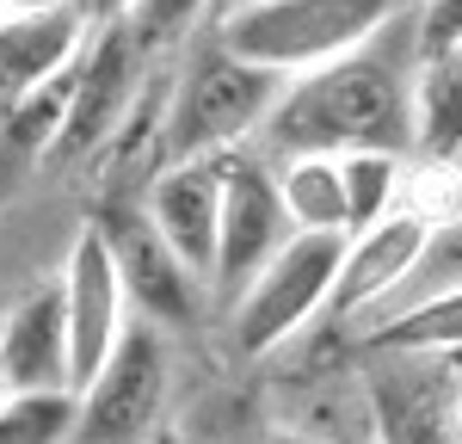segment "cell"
<instances>
[{
    "instance_id": "cell-1",
    "label": "cell",
    "mask_w": 462,
    "mask_h": 444,
    "mask_svg": "<svg viewBox=\"0 0 462 444\" xmlns=\"http://www.w3.org/2000/svg\"><path fill=\"white\" fill-rule=\"evenodd\" d=\"M394 25H383L352 56L290 80L265 124L278 161L284 154H407L413 148L420 43H413V19L401 43H394Z\"/></svg>"
},
{
    "instance_id": "cell-2",
    "label": "cell",
    "mask_w": 462,
    "mask_h": 444,
    "mask_svg": "<svg viewBox=\"0 0 462 444\" xmlns=\"http://www.w3.org/2000/svg\"><path fill=\"white\" fill-rule=\"evenodd\" d=\"M284 74L259 69L247 56H235L222 37H210L179 87L167 93V124H161V167L173 161H216L228 148H241L253 130L272 124V111L284 99Z\"/></svg>"
},
{
    "instance_id": "cell-16",
    "label": "cell",
    "mask_w": 462,
    "mask_h": 444,
    "mask_svg": "<svg viewBox=\"0 0 462 444\" xmlns=\"http://www.w3.org/2000/svg\"><path fill=\"white\" fill-rule=\"evenodd\" d=\"M413 148H420V161H457L462 154V50H444V56L420 62Z\"/></svg>"
},
{
    "instance_id": "cell-22",
    "label": "cell",
    "mask_w": 462,
    "mask_h": 444,
    "mask_svg": "<svg viewBox=\"0 0 462 444\" xmlns=\"http://www.w3.org/2000/svg\"><path fill=\"white\" fill-rule=\"evenodd\" d=\"M80 0H0V19H37V13H62Z\"/></svg>"
},
{
    "instance_id": "cell-7",
    "label": "cell",
    "mask_w": 462,
    "mask_h": 444,
    "mask_svg": "<svg viewBox=\"0 0 462 444\" xmlns=\"http://www.w3.org/2000/svg\"><path fill=\"white\" fill-rule=\"evenodd\" d=\"M290 235H296V222L278 198V173L265 161H253L247 148H228L222 154V241H216L210 284L235 302L290 247Z\"/></svg>"
},
{
    "instance_id": "cell-5",
    "label": "cell",
    "mask_w": 462,
    "mask_h": 444,
    "mask_svg": "<svg viewBox=\"0 0 462 444\" xmlns=\"http://www.w3.org/2000/svg\"><path fill=\"white\" fill-rule=\"evenodd\" d=\"M148 50L136 25L130 19H106V25H93L87 37V50H80V62L69 74V117H62V143L50 161H80V154H99L106 143H117V130L136 117L148 93Z\"/></svg>"
},
{
    "instance_id": "cell-6",
    "label": "cell",
    "mask_w": 462,
    "mask_h": 444,
    "mask_svg": "<svg viewBox=\"0 0 462 444\" xmlns=\"http://www.w3.org/2000/svg\"><path fill=\"white\" fill-rule=\"evenodd\" d=\"M167 407V346L154 321H130L124 346L74 395V444H148Z\"/></svg>"
},
{
    "instance_id": "cell-19",
    "label": "cell",
    "mask_w": 462,
    "mask_h": 444,
    "mask_svg": "<svg viewBox=\"0 0 462 444\" xmlns=\"http://www.w3.org/2000/svg\"><path fill=\"white\" fill-rule=\"evenodd\" d=\"M0 444H74V395H6Z\"/></svg>"
},
{
    "instance_id": "cell-21",
    "label": "cell",
    "mask_w": 462,
    "mask_h": 444,
    "mask_svg": "<svg viewBox=\"0 0 462 444\" xmlns=\"http://www.w3.org/2000/svg\"><path fill=\"white\" fill-rule=\"evenodd\" d=\"M413 43H420V62L462 50V0H413Z\"/></svg>"
},
{
    "instance_id": "cell-25",
    "label": "cell",
    "mask_w": 462,
    "mask_h": 444,
    "mask_svg": "<svg viewBox=\"0 0 462 444\" xmlns=\"http://www.w3.org/2000/svg\"><path fill=\"white\" fill-rule=\"evenodd\" d=\"M6 395H13V389H6V376H0V402H6Z\"/></svg>"
},
{
    "instance_id": "cell-18",
    "label": "cell",
    "mask_w": 462,
    "mask_h": 444,
    "mask_svg": "<svg viewBox=\"0 0 462 444\" xmlns=\"http://www.w3.org/2000/svg\"><path fill=\"white\" fill-rule=\"evenodd\" d=\"M346 204H352V235L389 222L407 204V167H401V154H346Z\"/></svg>"
},
{
    "instance_id": "cell-3",
    "label": "cell",
    "mask_w": 462,
    "mask_h": 444,
    "mask_svg": "<svg viewBox=\"0 0 462 444\" xmlns=\"http://www.w3.org/2000/svg\"><path fill=\"white\" fill-rule=\"evenodd\" d=\"M407 6L413 0H241L216 25V37L235 56L296 80V74H315L327 62L364 50Z\"/></svg>"
},
{
    "instance_id": "cell-4",
    "label": "cell",
    "mask_w": 462,
    "mask_h": 444,
    "mask_svg": "<svg viewBox=\"0 0 462 444\" xmlns=\"http://www.w3.org/2000/svg\"><path fill=\"white\" fill-rule=\"evenodd\" d=\"M339 265H346V235H290L284 254L228 302L235 346L247 358H265V352L290 346L320 309H333Z\"/></svg>"
},
{
    "instance_id": "cell-15",
    "label": "cell",
    "mask_w": 462,
    "mask_h": 444,
    "mask_svg": "<svg viewBox=\"0 0 462 444\" xmlns=\"http://www.w3.org/2000/svg\"><path fill=\"white\" fill-rule=\"evenodd\" d=\"M278 198H284L296 235H352L346 154H284L278 161Z\"/></svg>"
},
{
    "instance_id": "cell-10",
    "label": "cell",
    "mask_w": 462,
    "mask_h": 444,
    "mask_svg": "<svg viewBox=\"0 0 462 444\" xmlns=\"http://www.w3.org/2000/svg\"><path fill=\"white\" fill-rule=\"evenodd\" d=\"M93 222L111 241L117 265H124V284H130L136 315L154 321V328H185L198 315V284L204 278H191V265L167 247V235L154 228V217H148L143 204H130V198H111Z\"/></svg>"
},
{
    "instance_id": "cell-8",
    "label": "cell",
    "mask_w": 462,
    "mask_h": 444,
    "mask_svg": "<svg viewBox=\"0 0 462 444\" xmlns=\"http://www.w3.org/2000/svg\"><path fill=\"white\" fill-rule=\"evenodd\" d=\"M376 444H462V365L426 352H389L370 370Z\"/></svg>"
},
{
    "instance_id": "cell-12",
    "label": "cell",
    "mask_w": 462,
    "mask_h": 444,
    "mask_svg": "<svg viewBox=\"0 0 462 444\" xmlns=\"http://www.w3.org/2000/svg\"><path fill=\"white\" fill-rule=\"evenodd\" d=\"M143 210L154 217V228L167 235L191 278L210 284L216 272V241H222V154L216 161H173L154 167V180L143 191Z\"/></svg>"
},
{
    "instance_id": "cell-11",
    "label": "cell",
    "mask_w": 462,
    "mask_h": 444,
    "mask_svg": "<svg viewBox=\"0 0 462 444\" xmlns=\"http://www.w3.org/2000/svg\"><path fill=\"white\" fill-rule=\"evenodd\" d=\"M0 376H6L13 395H74L62 278L25 291L0 315Z\"/></svg>"
},
{
    "instance_id": "cell-26",
    "label": "cell",
    "mask_w": 462,
    "mask_h": 444,
    "mask_svg": "<svg viewBox=\"0 0 462 444\" xmlns=\"http://www.w3.org/2000/svg\"><path fill=\"white\" fill-rule=\"evenodd\" d=\"M450 235H457V254H462V228H450Z\"/></svg>"
},
{
    "instance_id": "cell-24",
    "label": "cell",
    "mask_w": 462,
    "mask_h": 444,
    "mask_svg": "<svg viewBox=\"0 0 462 444\" xmlns=\"http://www.w3.org/2000/svg\"><path fill=\"white\" fill-rule=\"evenodd\" d=\"M265 444H333V439H296V432H278V439H265ZM376 444V439H370Z\"/></svg>"
},
{
    "instance_id": "cell-23",
    "label": "cell",
    "mask_w": 462,
    "mask_h": 444,
    "mask_svg": "<svg viewBox=\"0 0 462 444\" xmlns=\"http://www.w3.org/2000/svg\"><path fill=\"white\" fill-rule=\"evenodd\" d=\"M80 6H87V19H93V25H106V19H130V6H136V0H80Z\"/></svg>"
},
{
    "instance_id": "cell-13",
    "label": "cell",
    "mask_w": 462,
    "mask_h": 444,
    "mask_svg": "<svg viewBox=\"0 0 462 444\" xmlns=\"http://www.w3.org/2000/svg\"><path fill=\"white\" fill-rule=\"evenodd\" d=\"M438 247V228L420 210H394L376 228H357L346 235V265H339V284H333V309L327 315H364L370 302H383L389 291H401Z\"/></svg>"
},
{
    "instance_id": "cell-14",
    "label": "cell",
    "mask_w": 462,
    "mask_h": 444,
    "mask_svg": "<svg viewBox=\"0 0 462 444\" xmlns=\"http://www.w3.org/2000/svg\"><path fill=\"white\" fill-rule=\"evenodd\" d=\"M87 37H93L87 6L37 13V19H0V99H25L37 87L62 80L80 62Z\"/></svg>"
},
{
    "instance_id": "cell-9",
    "label": "cell",
    "mask_w": 462,
    "mask_h": 444,
    "mask_svg": "<svg viewBox=\"0 0 462 444\" xmlns=\"http://www.w3.org/2000/svg\"><path fill=\"white\" fill-rule=\"evenodd\" d=\"M62 309H69V358H74V395H80L136 321L124 265L111 254V241L99 235V222H87L74 235L69 259H62Z\"/></svg>"
},
{
    "instance_id": "cell-20",
    "label": "cell",
    "mask_w": 462,
    "mask_h": 444,
    "mask_svg": "<svg viewBox=\"0 0 462 444\" xmlns=\"http://www.w3.org/2000/svg\"><path fill=\"white\" fill-rule=\"evenodd\" d=\"M204 6L210 0H136L130 6V25H136V37H143L148 50H167V43H179V37L204 19Z\"/></svg>"
},
{
    "instance_id": "cell-17",
    "label": "cell",
    "mask_w": 462,
    "mask_h": 444,
    "mask_svg": "<svg viewBox=\"0 0 462 444\" xmlns=\"http://www.w3.org/2000/svg\"><path fill=\"white\" fill-rule=\"evenodd\" d=\"M389 352H426V358H462V284L431 291L426 302L401 309L394 321L370 328V358Z\"/></svg>"
}]
</instances>
